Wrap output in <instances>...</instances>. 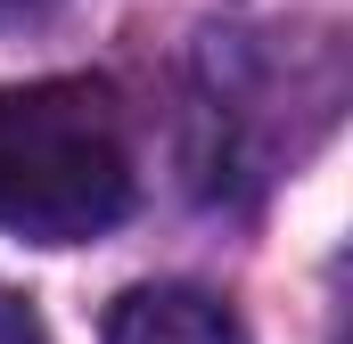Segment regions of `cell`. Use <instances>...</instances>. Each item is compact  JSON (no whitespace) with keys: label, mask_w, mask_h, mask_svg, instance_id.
<instances>
[{"label":"cell","mask_w":353,"mask_h":344,"mask_svg":"<svg viewBox=\"0 0 353 344\" xmlns=\"http://www.w3.org/2000/svg\"><path fill=\"white\" fill-rule=\"evenodd\" d=\"M132 213V140L107 83L0 90V230L83 246Z\"/></svg>","instance_id":"obj_1"},{"label":"cell","mask_w":353,"mask_h":344,"mask_svg":"<svg viewBox=\"0 0 353 344\" xmlns=\"http://www.w3.org/2000/svg\"><path fill=\"white\" fill-rule=\"evenodd\" d=\"M107 344H247V328L205 287H132L107 312Z\"/></svg>","instance_id":"obj_2"},{"label":"cell","mask_w":353,"mask_h":344,"mask_svg":"<svg viewBox=\"0 0 353 344\" xmlns=\"http://www.w3.org/2000/svg\"><path fill=\"white\" fill-rule=\"evenodd\" d=\"M0 344H41V320H33L17 295H0Z\"/></svg>","instance_id":"obj_3"}]
</instances>
